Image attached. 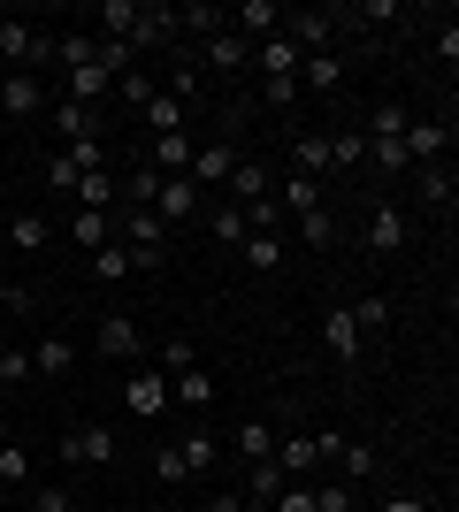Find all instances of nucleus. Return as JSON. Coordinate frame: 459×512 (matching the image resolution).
I'll use <instances>...</instances> for the list:
<instances>
[{
  "label": "nucleus",
  "instance_id": "obj_54",
  "mask_svg": "<svg viewBox=\"0 0 459 512\" xmlns=\"http://www.w3.org/2000/svg\"><path fill=\"white\" fill-rule=\"evenodd\" d=\"M8 344H16V337H8V321H0V352H8Z\"/></svg>",
  "mask_w": 459,
  "mask_h": 512
},
{
  "label": "nucleus",
  "instance_id": "obj_25",
  "mask_svg": "<svg viewBox=\"0 0 459 512\" xmlns=\"http://www.w3.org/2000/svg\"><path fill=\"white\" fill-rule=\"evenodd\" d=\"M345 85V54H306L299 62V92H337Z\"/></svg>",
  "mask_w": 459,
  "mask_h": 512
},
{
  "label": "nucleus",
  "instance_id": "obj_41",
  "mask_svg": "<svg viewBox=\"0 0 459 512\" xmlns=\"http://www.w3.org/2000/svg\"><path fill=\"white\" fill-rule=\"evenodd\" d=\"M153 482H161V490L192 482V467H184V451H176V444H161V451H153Z\"/></svg>",
  "mask_w": 459,
  "mask_h": 512
},
{
  "label": "nucleus",
  "instance_id": "obj_34",
  "mask_svg": "<svg viewBox=\"0 0 459 512\" xmlns=\"http://www.w3.org/2000/svg\"><path fill=\"white\" fill-rule=\"evenodd\" d=\"M176 451H184V467H192V474H207V467L222 459V444L207 436V428H192V436H176Z\"/></svg>",
  "mask_w": 459,
  "mask_h": 512
},
{
  "label": "nucleus",
  "instance_id": "obj_22",
  "mask_svg": "<svg viewBox=\"0 0 459 512\" xmlns=\"http://www.w3.org/2000/svg\"><path fill=\"white\" fill-rule=\"evenodd\" d=\"M398 146H406V161H414V169H421V161H444V123H437V115H414Z\"/></svg>",
  "mask_w": 459,
  "mask_h": 512
},
{
  "label": "nucleus",
  "instance_id": "obj_2",
  "mask_svg": "<svg viewBox=\"0 0 459 512\" xmlns=\"http://www.w3.org/2000/svg\"><path fill=\"white\" fill-rule=\"evenodd\" d=\"M123 413L161 421V413H169V375H161V367H131V383H123Z\"/></svg>",
  "mask_w": 459,
  "mask_h": 512
},
{
  "label": "nucleus",
  "instance_id": "obj_19",
  "mask_svg": "<svg viewBox=\"0 0 459 512\" xmlns=\"http://www.w3.org/2000/svg\"><path fill=\"white\" fill-rule=\"evenodd\" d=\"M153 214H161V222H192V214H199V184H192V176H161Z\"/></svg>",
  "mask_w": 459,
  "mask_h": 512
},
{
  "label": "nucleus",
  "instance_id": "obj_10",
  "mask_svg": "<svg viewBox=\"0 0 459 512\" xmlns=\"http://www.w3.org/2000/svg\"><path fill=\"white\" fill-rule=\"evenodd\" d=\"M92 337H100V352H108V360H138V367H146V337H138L131 314H100V329H92Z\"/></svg>",
  "mask_w": 459,
  "mask_h": 512
},
{
  "label": "nucleus",
  "instance_id": "obj_49",
  "mask_svg": "<svg viewBox=\"0 0 459 512\" xmlns=\"http://www.w3.org/2000/svg\"><path fill=\"white\" fill-rule=\"evenodd\" d=\"M0 383H31V352H23V344L0 352Z\"/></svg>",
  "mask_w": 459,
  "mask_h": 512
},
{
  "label": "nucleus",
  "instance_id": "obj_4",
  "mask_svg": "<svg viewBox=\"0 0 459 512\" xmlns=\"http://www.w3.org/2000/svg\"><path fill=\"white\" fill-rule=\"evenodd\" d=\"M54 107V130H62L69 146H100V138H108V115H100V107H85V100H46Z\"/></svg>",
  "mask_w": 459,
  "mask_h": 512
},
{
  "label": "nucleus",
  "instance_id": "obj_18",
  "mask_svg": "<svg viewBox=\"0 0 459 512\" xmlns=\"http://www.w3.org/2000/svg\"><path fill=\"white\" fill-rule=\"evenodd\" d=\"M322 344H329V360H360V321H352V306H329L322 314Z\"/></svg>",
  "mask_w": 459,
  "mask_h": 512
},
{
  "label": "nucleus",
  "instance_id": "obj_28",
  "mask_svg": "<svg viewBox=\"0 0 459 512\" xmlns=\"http://www.w3.org/2000/svg\"><path fill=\"white\" fill-rule=\"evenodd\" d=\"M161 92L184 100V107H199V100H207V69H199V62H176L169 77H161Z\"/></svg>",
  "mask_w": 459,
  "mask_h": 512
},
{
  "label": "nucleus",
  "instance_id": "obj_21",
  "mask_svg": "<svg viewBox=\"0 0 459 512\" xmlns=\"http://www.w3.org/2000/svg\"><path fill=\"white\" fill-rule=\"evenodd\" d=\"M268 192H276V176H268L261 161H245V153H238V169H230V207H261Z\"/></svg>",
  "mask_w": 459,
  "mask_h": 512
},
{
  "label": "nucleus",
  "instance_id": "obj_50",
  "mask_svg": "<svg viewBox=\"0 0 459 512\" xmlns=\"http://www.w3.org/2000/svg\"><path fill=\"white\" fill-rule=\"evenodd\" d=\"M268 512H314V490H306V482H284V497H276Z\"/></svg>",
  "mask_w": 459,
  "mask_h": 512
},
{
  "label": "nucleus",
  "instance_id": "obj_20",
  "mask_svg": "<svg viewBox=\"0 0 459 512\" xmlns=\"http://www.w3.org/2000/svg\"><path fill=\"white\" fill-rule=\"evenodd\" d=\"M0 245H16L23 260H39L46 245H54V222H46V214H8V237H0Z\"/></svg>",
  "mask_w": 459,
  "mask_h": 512
},
{
  "label": "nucleus",
  "instance_id": "obj_51",
  "mask_svg": "<svg viewBox=\"0 0 459 512\" xmlns=\"http://www.w3.org/2000/svg\"><path fill=\"white\" fill-rule=\"evenodd\" d=\"M176 367H199V352H192L184 337H176V344H161V375H176Z\"/></svg>",
  "mask_w": 459,
  "mask_h": 512
},
{
  "label": "nucleus",
  "instance_id": "obj_44",
  "mask_svg": "<svg viewBox=\"0 0 459 512\" xmlns=\"http://www.w3.org/2000/svg\"><path fill=\"white\" fill-rule=\"evenodd\" d=\"M238 451H245V467H253V459H268V451H276V428H268V421H245V428H238Z\"/></svg>",
  "mask_w": 459,
  "mask_h": 512
},
{
  "label": "nucleus",
  "instance_id": "obj_32",
  "mask_svg": "<svg viewBox=\"0 0 459 512\" xmlns=\"http://www.w3.org/2000/svg\"><path fill=\"white\" fill-rule=\"evenodd\" d=\"M329 169H368V138L360 130H329Z\"/></svg>",
  "mask_w": 459,
  "mask_h": 512
},
{
  "label": "nucleus",
  "instance_id": "obj_56",
  "mask_svg": "<svg viewBox=\"0 0 459 512\" xmlns=\"http://www.w3.org/2000/svg\"><path fill=\"white\" fill-rule=\"evenodd\" d=\"M0 237H8V214H0Z\"/></svg>",
  "mask_w": 459,
  "mask_h": 512
},
{
  "label": "nucleus",
  "instance_id": "obj_16",
  "mask_svg": "<svg viewBox=\"0 0 459 512\" xmlns=\"http://www.w3.org/2000/svg\"><path fill=\"white\" fill-rule=\"evenodd\" d=\"M169 406L207 413V406H215V375H207V367H176V375H169Z\"/></svg>",
  "mask_w": 459,
  "mask_h": 512
},
{
  "label": "nucleus",
  "instance_id": "obj_17",
  "mask_svg": "<svg viewBox=\"0 0 459 512\" xmlns=\"http://www.w3.org/2000/svg\"><path fill=\"white\" fill-rule=\"evenodd\" d=\"M192 153H199V138H192V130H176V138H146V169L184 176V169H192Z\"/></svg>",
  "mask_w": 459,
  "mask_h": 512
},
{
  "label": "nucleus",
  "instance_id": "obj_7",
  "mask_svg": "<svg viewBox=\"0 0 459 512\" xmlns=\"http://www.w3.org/2000/svg\"><path fill=\"white\" fill-rule=\"evenodd\" d=\"M414 176V199L429 214H452V199H459V176H452V161H421V169H406Z\"/></svg>",
  "mask_w": 459,
  "mask_h": 512
},
{
  "label": "nucleus",
  "instance_id": "obj_27",
  "mask_svg": "<svg viewBox=\"0 0 459 512\" xmlns=\"http://www.w3.org/2000/svg\"><path fill=\"white\" fill-rule=\"evenodd\" d=\"M115 192H123V176H115V169H85V176H77V192H69V199H77V207H92V214H100V207H108Z\"/></svg>",
  "mask_w": 459,
  "mask_h": 512
},
{
  "label": "nucleus",
  "instance_id": "obj_31",
  "mask_svg": "<svg viewBox=\"0 0 459 512\" xmlns=\"http://www.w3.org/2000/svg\"><path fill=\"white\" fill-rule=\"evenodd\" d=\"M245 268H261V276H268V268H284V230H253V237H245Z\"/></svg>",
  "mask_w": 459,
  "mask_h": 512
},
{
  "label": "nucleus",
  "instance_id": "obj_13",
  "mask_svg": "<svg viewBox=\"0 0 459 512\" xmlns=\"http://www.w3.org/2000/svg\"><path fill=\"white\" fill-rule=\"evenodd\" d=\"M138 123H146V138H176V130H192V107H184V100H169V92L153 85V100L138 107Z\"/></svg>",
  "mask_w": 459,
  "mask_h": 512
},
{
  "label": "nucleus",
  "instance_id": "obj_42",
  "mask_svg": "<svg viewBox=\"0 0 459 512\" xmlns=\"http://www.w3.org/2000/svg\"><path fill=\"white\" fill-rule=\"evenodd\" d=\"M0 482H8V490H31V451L23 444H0Z\"/></svg>",
  "mask_w": 459,
  "mask_h": 512
},
{
  "label": "nucleus",
  "instance_id": "obj_11",
  "mask_svg": "<svg viewBox=\"0 0 459 512\" xmlns=\"http://www.w3.org/2000/svg\"><path fill=\"white\" fill-rule=\"evenodd\" d=\"M230 169H238V146H230V138H215V146L192 153V169H184V176H192L199 192H215V184H230Z\"/></svg>",
  "mask_w": 459,
  "mask_h": 512
},
{
  "label": "nucleus",
  "instance_id": "obj_24",
  "mask_svg": "<svg viewBox=\"0 0 459 512\" xmlns=\"http://www.w3.org/2000/svg\"><path fill=\"white\" fill-rule=\"evenodd\" d=\"M276 497H284V467H276V459H253V467H245V505H276Z\"/></svg>",
  "mask_w": 459,
  "mask_h": 512
},
{
  "label": "nucleus",
  "instance_id": "obj_45",
  "mask_svg": "<svg viewBox=\"0 0 459 512\" xmlns=\"http://www.w3.org/2000/svg\"><path fill=\"white\" fill-rule=\"evenodd\" d=\"M314 490V512H352V482H306Z\"/></svg>",
  "mask_w": 459,
  "mask_h": 512
},
{
  "label": "nucleus",
  "instance_id": "obj_35",
  "mask_svg": "<svg viewBox=\"0 0 459 512\" xmlns=\"http://www.w3.org/2000/svg\"><path fill=\"white\" fill-rule=\"evenodd\" d=\"M299 237L314 245V253H329V245H337V214H329V207H306L299 214Z\"/></svg>",
  "mask_w": 459,
  "mask_h": 512
},
{
  "label": "nucleus",
  "instance_id": "obj_33",
  "mask_svg": "<svg viewBox=\"0 0 459 512\" xmlns=\"http://www.w3.org/2000/svg\"><path fill=\"white\" fill-rule=\"evenodd\" d=\"M406 123H414V107H406V100H383L368 115V138H406Z\"/></svg>",
  "mask_w": 459,
  "mask_h": 512
},
{
  "label": "nucleus",
  "instance_id": "obj_37",
  "mask_svg": "<svg viewBox=\"0 0 459 512\" xmlns=\"http://www.w3.org/2000/svg\"><path fill=\"white\" fill-rule=\"evenodd\" d=\"M54 54H62V69H85V62H100V39H92V31H62Z\"/></svg>",
  "mask_w": 459,
  "mask_h": 512
},
{
  "label": "nucleus",
  "instance_id": "obj_46",
  "mask_svg": "<svg viewBox=\"0 0 459 512\" xmlns=\"http://www.w3.org/2000/svg\"><path fill=\"white\" fill-rule=\"evenodd\" d=\"M77 176H85V169H77V161H69V153H54V161H46V192H77Z\"/></svg>",
  "mask_w": 459,
  "mask_h": 512
},
{
  "label": "nucleus",
  "instance_id": "obj_47",
  "mask_svg": "<svg viewBox=\"0 0 459 512\" xmlns=\"http://www.w3.org/2000/svg\"><path fill=\"white\" fill-rule=\"evenodd\" d=\"M115 92H123V100H131V107H146V100H153V77H146V69L131 62V69H123V77H115Z\"/></svg>",
  "mask_w": 459,
  "mask_h": 512
},
{
  "label": "nucleus",
  "instance_id": "obj_48",
  "mask_svg": "<svg viewBox=\"0 0 459 512\" xmlns=\"http://www.w3.org/2000/svg\"><path fill=\"white\" fill-rule=\"evenodd\" d=\"M31 512H77V497H69L62 482H39V490H31Z\"/></svg>",
  "mask_w": 459,
  "mask_h": 512
},
{
  "label": "nucleus",
  "instance_id": "obj_12",
  "mask_svg": "<svg viewBox=\"0 0 459 512\" xmlns=\"http://www.w3.org/2000/svg\"><path fill=\"white\" fill-rule=\"evenodd\" d=\"M199 69H215V77H238V69H253V46H245L238 31H215V39L199 46Z\"/></svg>",
  "mask_w": 459,
  "mask_h": 512
},
{
  "label": "nucleus",
  "instance_id": "obj_30",
  "mask_svg": "<svg viewBox=\"0 0 459 512\" xmlns=\"http://www.w3.org/2000/svg\"><path fill=\"white\" fill-rule=\"evenodd\" d=\"M69 360H77V352H69V337H39V344H31V375H46V383H54V375H69Z\"/></svg>",
  "mask_w": 459,
  "mask_h": 512
},
{
  "label": "nucleus",
  "instance_id": "obj_52",
  "mask_svg": "<svg viewBox=\"0 0 459 512\" xmlns=\"http://www.w3.org/2000/svg\"><path fill=\"white\" fill-rule=\"evenodd\" d=\"M383 512H429V497H414V490H398V497H383Z\"/></svg>",
  "mask_w": 459,
  "mask_h": 512
},
{
  "label": "nucleus",
  "instance_id": "obj_14",
  "mask_svg": "<svg viewBox=\"0 0 459 512\" xmlns=\"http://www.w3.org/2000/svg\"><path fill=\"white\" fill-rule=\"evenodd\" d=\"M39 107H46V85L31 77V69H8V77H0V115L23 123V115H39Z\"/></svg>",
  "mask_w": 459,
  "mask_h": 512
},
{
  "label": "nucleus",
  "instance_id": "obj_26",
  "mask_svg": "<svg viewBox=\"0 0 459 512\" xmlns=\"http://www.w3.org/2000/svg\"><path fill=\"white\" fill-rule=\"evenodd\" d=\"M85 268H92V283H123V276H138V260L123 253V237H108L100 253H85Z\"/></svg>",
  "mask_w": 459,
  "mask_h": 512
},
{
  "label": "nucleus",
  "instance_id": "obj_43",
  "mask_svg": "<svg viewBox=\"0 0 459 512\" xmlns=\"http://www.w3.org/2000/svg\"><path fill=\"white\" fill-rule=\"evenodd\" d=\"M352 321H360V337H368V329H391V299H383V291L352 299Z\"/></svg>",
  "mask_w": 459,
  "mask_h": 512
},
{
  "label": "nucleus",
  "instance_id": "obj_29",
  "mask_svg": "<svg viewBox=\"0 0 459 512\" xmlns=\"http://www.w3.org/2000/svg\"><path fill=\"white\" fill-rule=\"evenodd\" d=\"M108 237H115V222H108V214H92V207H77V214H69V245H85V253H100Z\"/></svg>",
  "mask_w": 459,
  "mask_h": 512
},
{
  "label": "nucleus",
  "instance_id": "obj_1",
  "mask_svg": "<svg viewBox=\"0 0 459 512\" xmlns=\"http://www.w3.org/2000/svg\"><path fill=\"white\" fill-rule=\"evenodd\" d=\"M46 54H54V39H46L39 23H0V62L8 69H31V77H39Z\"/></svg>",
  "mask_w": 459,
  "mask_h": 512
},
{
  "label": "nucleus",
  "instance_id": "obj_15",
  "mask_svg": "<svg viewBox=\"0 0 459 512\" xmlns=\"http://www.w3.org/2000/svg\"><path fill=\"white\" fill-rule=\"evenodd\" d=\"M176 39V8H161V0H146V8H138V23H131V54H146V46H169Z\"/></svg>",
  "mask_w": 459,
  "mask_h": 512
},
{
  "label": "nucleus",
  "instance_id": "obj_3",
  "mask_svg": "<svg viewBox=\"0 0 459 512\" xmlns=\"http://www.w3.org/2000/svg\"><path fill=\"white\" fill-rule=\"evenodd\" d=\"M368 245H375V253H406V245H414V214L398 207V199H375V214H368Z\"/></svg>",
  "mask_w": 459,
  "mask_h": 512
},
{
  "label": "nucleus",
  "instance_id": "obj_23",
  "mask_svg": "<svg viewBox=\"0 0 459 512\" xmlns=\"http://www.w3.org/2000/svg\"><path fill=\"white\" fill-rule=\"evenodd\" d=\"M291 176H314V184L329 176V138L322 130H299V138H291Z\"/></svg>",
  "mask_w": 459,
  "mask_h": 512
},
{
  "label": "nucleus",
  "instance_id": "obj_5",
  "mask_svg": "<svg viewBox=\"0 0 459 512\" xmlns=\"http://www.w3.org/2000/svg\"><path fill=\"white\" fill-rule=\"evenodd\" d=\"M62 459H69V467H108V459H115V428L77 421V428L62 436Z\"/></svg>",
  "mask_w": 459,
  "mask_h": 512
},
{
  "label": "nucleus",
  "instance_id": "obj_36",
  "mask_svg": "<svg viewBox=\"0 0 459 512\" xmlns=\"http://www.w3.org/2000/svg\"><path fill=\"white\" fill-rule=\"evenodd\" d=\"M337 467H345L337 482H352V490H360V482L375 474V444H352V436H345V451H337Z\"/></svg>",
  "mask_w": 459,
  "mask_h": 512
},
{
  "label": "nucleus",
  "instance_id": "obj_53",
  "mask_svg": "<svg viewBox=\"0 0 459 512\" xmlns=\"http://www.w3.org/2000/svg\"><path fill=\"white\" fill-rule=\"evenodd\" d=\"M207 512H253V505H245V497H230V490H222V497H207Z\"/></svg>",
  "mask_w": 459,
  "mask_h": 512
},
{
  "label": "nucleus",
  "instance_id": "obj_8",
  "mask_svg": "<svg viewBox=\"0 0 459 512\" xmlns=\"http://www.w3.org/2000/svg\"><path fill=\"white\" fill-rule=\"evenodd\" d=\"M329 31H337L329 8H291V16H284V39L299 46V54H329Z\"/></svg>",
  "mask_w": 459,
  "mask_h": 512
},
{
  "label": "nucleus",
  "instance_id": "obj_38",
  "mask_svg": "<svg viewBox=\"0 0 459 512\" xmlns=\"http://www.w3.org/2000/svg\"><path fill=\"white\" fill-rule=\"evenodd\" d=\"M368 169H375V176H406L414 161H406V146H398V138H368Z\"/></svg>",
  "mask_w": 459,
  "mask_h": 512
},
{
  "label": "nucleus",
  "instance_id": "obj_39",
  "mask_svg": "<svg viewBox=\"0 0 459 512\" xmlns=\"http://www.w3.org/2000/svg\"><path fill=\"white\" fill-rule=\"evenodd\" d=\"M153 192H161V169H146V161L123 169V199H131V207H153Z\"/></svg>",
  "mask_w": 459,
  "mask_h": 512
},
{
  "label": "nucleus",
  "instance_id": "obj_6",
  "mask_svg": "<svg viewBox=\"0 0 459 512\" xmlns=\"http://www.w3.org/2000/svg\"><path fill=\"white\" fill-rule=\"evenodd\" d=\"M276 467H284V482H314L322 474V451H314V428H291V436H276V451H268Z\"/></svg>",
  "mask_w": 459,
  "mask_h": 512
},
{
  "label": "nucleus",
  "instance_id": "obj_9",
  "mask_svg": "<svg viewBox=\"0 0 459 512\" xmlns=\"http://www.w3.org/2000/svg\"><path fill=\"white\" fill-rule=\"evenodd\" d=\"M299 62H306V54H299V46L284 39V31H276V39H261V46H253V69H261L268 85H299Z\"/></svg>",
  "mask_w": 459,
  "mask_h": 512
},
{
  "label": "nucleus",
  "instance_id": "obj_55",
  "mask_svg": "<svg viewBox=\"0 0 459 512\" xmlns=\"http://www.w3.org/2000/svg\"><path fill=\"white\" fill-rule=\"evenodd\" d=\"M0 444H16V436H8V421H0Z\"/></svg>",
  "mask_w": 459,
  "mask_h": 512
},
{
  "label": "nucleus",
  "instance_id": "obj_40",
  "mask_svg": "<svg viewBox=\"0 0 459 512\" xmlns=\"http://www.w3.org/2000/svg\"><path fill=\"white\" fill-rule=\"evenodd\" d=\"M207 230H215V245H245V237H253V222H245V207H215V222H207Z\"/></svg>",
  "mask_w": 459,
  "mask_h": 512
}]
</instances>
